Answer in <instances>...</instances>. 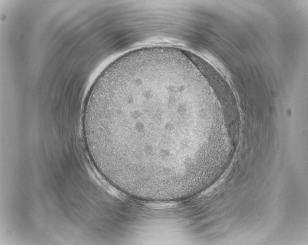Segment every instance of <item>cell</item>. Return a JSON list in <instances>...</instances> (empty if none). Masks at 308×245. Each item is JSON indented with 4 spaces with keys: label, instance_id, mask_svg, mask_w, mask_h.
<instances>
[{
    "label": "cell",
    "instance_id": "cell-1",
    "mask_svg": "<svg viewBox=\"0 0 308 245\" xmlns=\"http://www.w3.org/2000/svg\"><path fill=\"white\" fill-rule=\"evenodd\" d=\"M198 82L164 57L119 61L100 73L85 102L82 129L92 161L112 185L167 191L194 173L204 120Z\"/></svg>",
    "mask_w": 308,
    "mask_h": 245
}]
</instances>
